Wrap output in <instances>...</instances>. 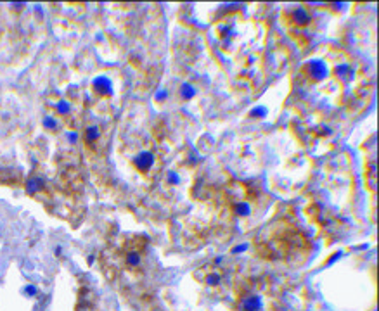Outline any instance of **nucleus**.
Returning <instances> with one entry per match:
<instances>
[{"label":"nucleus","instance_id":"nucleus-1","mask_svg":"<svg viewBox=\"0 0 379 311\" xmlns=\"http://www.w3.org/2000/svg\"><path fill=\"white\" fill-rule=\"evenodd\" d=\"M303 73H305V76H307L308 80L320 83V81H324L327 76H329L331 68L324 59H310V61L305 62Z\"/></svg>","mask_w":379,"mask_h":311},{"label":"nucleus","instance_id":"nucleus-2","mask_svg":"<svg viewBox=\"0 0 379 311\" xmlns=\"http://www.w3.org/2000/svg\"><path fill=\"white\" fill-rule=\"evenodd\" d=\"M239 311H267L265 296L258 292H246L239 301Z\"/></svg>","mask_w":379,"mask_h":311},{"label":"nucleus","instance_id":"nucleus-3","mask_svg":"<svg viewBox=\"0 0 379 311\" xmlns=\"http://www.w3.org/2000/svg\"><path fill=\"white\" fill-rule=\"evenodd\" d=\"M132 164L141 175H149L156 168V154L152 151H141L132 159Z\"/></svg>","mask_w":379,"mask_h":311},{"label":"nucleus","instance_id":"nucleus-4","mask_svg":"<svg viewBox=\"0 0 379 311\" xmlns=\"http://www.w3.org/2000/svg\"><path fill=\"white\" fill-rule=\"evenodd\" d=\"M286 14H288V23H291V26L295 28H307L312 23V16L308 12V9L301 7V5L291 9Z\"/></svg>","mask_w":379,"mask_h":311},{"label":"nucleus","instance_id":"nucleus-5","mask_svg":"<svg viewBox=\"0 0 379 311\" xmlns=\"http://www.w3.org/2000/svg\"><path fill=\"white\" fill-rule=\"evenodd\" d=\"M196 278L201 282L203 285L210 289L220 287L222 282H224V277H222L220 270L218 268H208V270H201L199 273H196Z\"/></svg>","mask_w":379,"mask_h":311},{"label":"nucleus","instance_id":"nucleus-6","mask_svg":"<svg viewBox=\"0 0 379 311\" xmlns=\"http://www.w3.org/2000/svg\"><path fill=\"white\" fill-rule=\"evenodd\" d=\"M92 90H94L99 97H111V95H113V81H111V78L106 75L95 76L94 81H92Z\"/></svg>","mask_w":379,"mask_h":311},{"label":"nucleus","instance_id":"nucleus-7","mask_svg":"<svg viewBox=\"0 0 379 311\" xmlns=\"http://www.w3.org/2000/svg\"><path fill=\"white\" fill-rule=\"evenodd\" d=\"M232 213L237 218H250L253 214V204L250 199H237L232 201Z\"/></svg>","mask_w":379,"mask_h":311},{"label":"nucleus","instance_id":"nucleus-8","mask_svg":"<svg viewBox=\"0 0 379 311\" xmlns=\"http://www.w3.org/2000/svg\"><path fill=\"white\" fill-rule=\"evenodd\" d=\"M103 137V132H101V126L99 125H90L85 128L84 132V140L87 145H97V142Z\"/></svg>","mask_w":379,"mask_h":311},{"label":"nucleus","instance_id":"nucleus-9","mask_svg":"<svg viewBox=\"0 0 379 311\" xmlns=\"http://www.w3.org/2000/svg\"><path fill=\"white\" fill-rule=\"evenodd\" d=\"M125 265L128 266L130 270H137L141 268L142 265V253L139 249H130L125 253V258H123Z\"/></svg>","mask_w":379,"mask_h":311},{"label":"nucleus","instance_id":"nucleus-10","mask_svg":"<svg viewBox=\"0 0 379 311\" xmlns=\"http://www.w3.org/2000/svg\"><path fill=\"white\" fill-rule=\"evenodd\" d=\"M334 75L339 78L341 81H348L350 78H352V75H353V71H352V64L350 62H346V61H343V62H336L334 64Z\"/></svg>","mask_w":379,"mask_h":311},{"label":"nucleus","instance_id":"nucleus-11","mask_svg":"<svg viewBox=\"0 0 379 311\" xmlns=\"http://www.w3.org/2000/svg\"><path fill=\"white\" fill-rule=\"evenodd\" d=\"M178 95H180V99L186 100V102H189V100H192L194 97L197 95V88L194 87L192 83H182L180 85V88H178Z\"/></svg>","mask_w":379,"mask_h":311},{"label":"nucleus","instance_id":"nucleus-12","mask_svg":"<svg viewBox=\"0 0 379 311\" xmlns=\"http://www.w3.org/2000/svg\"><path fill=\"white\" fill-rule=\"evenodd\" d=\"M42 189H43V180L40 176H31V178H28L26 192L30 195H35L37 192H42Z\"/></svg>","mask_w":379,"mask_h":311},{"label":"nucleus","instance_id":"nucleus-13","mask_svg":"<svg viewBox=\"0 0 379 311\" xmlns=\"http://www.w3.org/2000/svg\"><path fill=\"white\" fill-rule=\"evenodd\" d=\"M54 109H56V114L57 116H61V118H66V116H69L71 114V102H68V100H59V102L54 106Z\"/></svg>","mask_w":379,"mask_h":311},{"label":"nucleus","instance_id":"nucleus-14","mask_svg":"<svg viewBox=\"0 0 379 311\" xmlns=\"http://www.w3.org/2000/svg\"><path fill=\"white\" fill-rule=\"evenodd\" d=\"M42 126L47 132H56V130H59V121H57L56 116H45L42 119Z\"/></svg>","mask_w":379,"mask_h":311},{"label":"nucleus","instance_id":"nucleus-15","mask_svg":"<svg viewBox=\"0 0 379 311\" xmlns=\"http://www.w3.org/2000/svg\"><path fill=\"white\" fill-rule=\"evenodd\" d=\"M165 182H167L168 187H177V185H180V175H178L177 171H168V173H167V178H165Z\"/></svg>","mask_w":379,"mask_h":311},{"label":"nucleus","instance_id":"nucleus-16","mask_svg":"<svg viewBox=\"0 0 379 311\" xmlns=\"http://www.w3.org/2000/svg\"><path fill=\"white\" fill-rule=\"evenodd\" d=\"M267 107H263V106H256L254 109H251L250 111V118H254V119H260V118H265L267 116Z\"/></svg>","mask_w":379,"mask_h":311},{"label":"nucleus","instance_id":"nucleus-17","mask_svg":"<svg viewBox=\"0 0 379 311\" xmlns=\"http://www.w3.org/2000/svg\"><path fill=\"white\" fill-rule=\"evenodd\" d=\"M68 142L71 145H75V144H78V140H80V135H78V132H75V130H71V132H68Z\"/></svg>","mask_w":379,"mask_h":311},{"label":"nucleus","instance_id":"nucleus-18","mask_svg":"<svg viewBox=\"0 0 379 311\" xmlns=\"http://www.w3.org/2000/svg\"><path fill=\"white\" fill-rule=\"evenodd\" d=\"M24 294H26L28 297H35L38 294V289L35 287L33 284H28L26 287H24Z\"/></svg>","mask_w":379,"mask_h":311},{"label":"nucleus","instance_id":"nucleus-19","mask_svg":"<svg viewBox=\"0 0 379 311\" xmlns=\"http://www.w3.org/2000/svg\"><path fill=\"white\" fill-rule=\"evenodd\" d=\"M167 97H168V92L167 90H161V92H158V94H156V100H158V102H163Z\"/></svg>","mask_w":379,"mask_h":311},{"label":"nucleus","instance_id":"nucleus-20","mask_svg":"<svg viewBox=\"0 0 379 311\" xmlns=\"http://www.w3.org/2000/svg\"><path fill=\"white\" fill-rule=\"evenodd\" d=\"M248 247H250V246H248V244H243V246L234 247V249H232V253H234V254H239V253H243V251H246Z\"/></svg>","mask_w":379,"mask_h":311},{"label":"nucleus","instance_id":"nucleus-21","mask_svg":"<svg viewBox=\"0 0 379 311\" xmlns=\"http://www.w3.org/2000/svg\"><path fill=\"white\" fill-rule=\"evenodd\" d=\"M54 253H56V254L59 256V258H61V254H63V247H61V246H57L56 249H54Z\"/></svg>","mask_w":379,"mask_h":311},{"label":"nucleus","instance_id":"nucleus-22","mask_svg":"<svg viewBox=\"0 0 379 311\" xmlns=\"http://www.w3.org/2000/svg\"><path fill=\"white\" fill-rule=\"evenodd\" d=\"M76 311H90V310H87V308H84V310H76Z\"/></svg>","mask_w":379,"mask_h":311}]
</instances>
